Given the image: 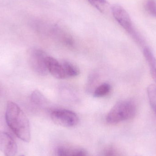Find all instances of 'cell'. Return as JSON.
I'll return each mask as SVG.
<instances>
[{
	"mask_svg": "<svg viewBox=\"0 0 156 156\" xmlns=\"http://www.w3.org/2000/svg\"><path fill=\"white\" fill-rule=\"evenodd\" d=\"M136 113L134 103L129 101H121L115 104L106 117L110 124H116L132 119Z\"/></svg>",
	"mask_w": 156,
	"mask_h": 156,
	"instance_id": "2",
	"label": "cell"
},
{
	"mask_svg": "<svg viewBox=\"0 0 156 156\" xmlns=\"http://www.w3.org/2000/svg\"><path fill=\"white\" fill-rule=\"evenodd\" d=\"M20 156H24V155H20Z\"/></svg>",
	"mask_w": 156,
	"mask_h": 156,
	"instance_id": "17",
	"label": "cell"
},
{
	"mask_svg": "<svg viewBox=\"0 0 156 156\" xmlns=\"http://www.w3.org/2000/svg\"><path fill=\"white\" fill-rule=\"evenodd\" d=\"M48 55L43 50L34 48L29 51L28 60L33 70L37 75L45 76L48 73L47 66Z\"/></svg>",
	"mask_w": 156,
	"mask_h": 156,
	"instance_id": "4",
	"label": "cell"
},
{
	"mask_svg": "<svg viewBox=\"0 0 156 156\" xmlns=\"http://www.w3.org/2000/svg\"></svg>",
	"mask_w": 156,
	"mask_h": 156,
	"instance_id": "18",
	"label": "cell"
},
{
	"mask_svg": "<svg viewBox=\"0 0 156 156\" xmlns=\"http://www.w3.org/2000/svg\"><path fill=\"white\" fill-rule=\"evenodd\" d=\"M50 117L56 124L64 127H74L79 122V117L76 113L66 109L52 110Z\"/></svg>",
	"mask_w": 156,
	"mask_h": 156,
	"instance_id": "5",
	"label": "cell"
},
{
	"mask_svg": "<svg viewBox=\"0 0 156 156\" xmlns=\"http://www.w3.org/2000/svg\"><path fill=\"white\" fill-rule=\"evenodd\" d=\"M47 66L48 73L54 77L58 79H67L62 61L59 62L52 57L48 56Z\"/></svg>",
	"mask_w": 156,
	"mask_h": 156,
	"instance_id": "7",
	"label": "cell"
},
{
	"mask_svg": "<svg viewBox=\"0 0 156 156\" xmlns=\"http://www.w3.org/2000/svg\"><path fill=\"white\" fill-rule=\"evenodd\" d=\"M58 156H82L80 149H70L65 147L58 148Z\"/></svg>",
	"mask_w": 156,
	"mask_h": 156,
	"instance_id": "14",
	"label": "cell"
},
{
	"mask_svg": "<svg viewBox=\"0 0 156 156\" xmlns=\"http://www.w3.org/2000/svg\"><path fill=\"white\" fill-rule=\"evenodd\" d=\"M145 7L148 13L156 18V0H147Z\"/></svg>",
	"mask_w": 156,
	"mask_h": 156,
	"instance_id": "16",
	"label": "cell"
},
{
	"mask_svg": "<svg viewBox=\"0 0 156 156\" xmlns=\"http://www.w3.org/2000/svg\"><path fill=\"white\" fill-rule=\"evenodd\" d=\"M99 79L98 72L94 71L89 75L86 84V91L88 93H92L96 89V85Z\"/></svg>",
	"mask_w": 156,
	"mask_h": 156,
	"instance_id": "10",
	"label": "cell"
},
{
	"mask_svg": "<svg viewBox=\"0 0 156 156\" xmlns=\"http://www.w3.org/2000/svg\"><path fill=\"white\" fill-rule=\"evenodd\" d=\"M112 87L108 83H102L96 87L93 92V96L97 98L106 96L111 91Z\"/></svg>",
	"mask_w": 156,
	"mask_h": 156,
	"instance_id": "12",
	"label": "cell"
},
{
	"mask_svg": "<svg viewBox=\"0 0 156 156\" xmlns=\"http://www.w3.org/2000/svg\"><path fill=\"white\" fill-rule=\"evenodd\" d=\"M112 12L115 19L120 26L141 46L145 44L144 41L140 34L136 30L129 14L125 9L119 4L112 6Z\"/></svg>",
	"mask_w": 156,
	"mask_h": 156,
	"instance_id": "3",
	"label": "cell"
},
{
	"mask_svg": "<svg viewBox=\"0 0 156 156\" xmlns=\"http://www.w3.org/2000/svg\"><path fill=\"white\" fill-rule=\"evenodd\" d=\"M144 55L150 68L151 76L156 83V58L150 48L145 47Z\"/></svg>",
	"mask_w": 156,
	"mask_h": 156,
	"instance_id": "9",
	"label": "cell"
},
{
	"mask_svg": "<svg viewBox=\"0 0 156 156\" xmlns=\"http://www.w3.org/2000/svg\"><path fill=\"white\" fill-rule=\"evenodd\" d=\"M6 123L16 135L22 141L29 143L31 130L29 120L17 105L9 101L5 112Z\"/></svg>",
	"mask_w": 156,
	"mask_h": 156,
	"instance_id": "1",
	"label": "cell"
},
{
	"mask_svg": "<svg viewBox=\"0 0 156 156\" xmlns=\"http://www.w3.org/2000/svg\"><path fill=\"white\" fill-rule=\"evenodd\" d=\"M94 7L101 12L106 10L108 6V3L106 0H87Z\"/></svg>",
	"mask_w": 156,
	"mask_h": 156,
	"instance_id": "15",
	"label": "cell"
},
{
	"mask_svg": "<svg viewBox=\"0 0 156 156\" xmlns=\"http://www.w3.org/2000/svg\"><path fill=\"white\" fill-rule=\"evenodd\" d=\"M0 151L5 156H15L17 146L12 136L5 132H0Z\"/></svg>",
	"mask_w": 156,
	"mask_h": 156,
	"instance_id": "6",
	"label": "cell"
},
{
	"mask_svg": "<svg viewBox=\"0 0 156 156\" xmlns=\"http://www.w3.org/2000/svg\"><path fill=\"white\" fill-rule=\"evenodd\" d=\"M31 100L32 103L40 109H47L48 108V101L45 96L38 90H35L32 92Z\"/></svg>",
	"mask_w": 156,
	"mask_h": 156,
	"instance_id": "8",
	"label": "cell"
},
{
	"mask_svg": "<svg viewBox=\"0 0 156 156\" xmlns=\"http://www.w3.org/2000/svg\"><path fill=\"white\" fill-rule=\"evenodd\" d=\"M147 93L150 105L156 114V86L150 84L147 88Z\"/></svg>",
	"mask_w": 156,
	"mask_h": 156,
	"instance_id": "13",
	"label": "cell"
},
{
	"mask_svg": "<svg viewBox=\"0 0 156 156\" xmlns=\"http://www.w3.org/2000/svg\"><path fill=\"white\" fill-rule=\"evenodd\" d=\"M62 62L67 79L74 77L79 75L80 71L79 69L73 64L66 60H63Z\"/></svg>",
	"mask_w": 156,
	"mask_h": 156,
	"instance_id": "11",
	"label": "cell"
}]
</instances>
